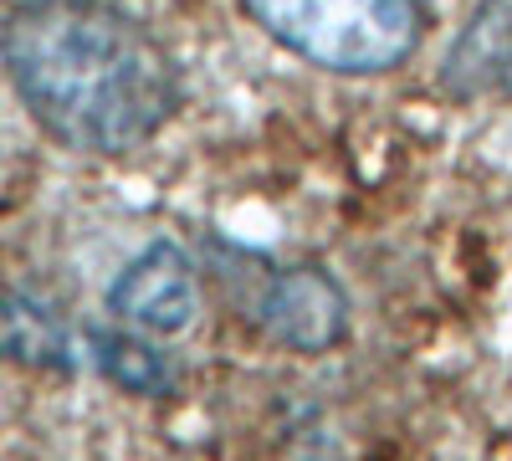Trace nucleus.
Segmentation results:
<instances>
[{
  "mask_svg": "<svg viewBox=\"0 0 512 461\" xmlns=\"http://www.w3.org/2000/svg\"><path fill=\"white\" fill-rule=\"evenodd\" d=\"M251 323L297 354H323L349 333V298L323 267H277L251 303Z\"/></svg>",
  "mask_w": 512,
  "mask_h": 461,
  "instance_id": "3",
  "label": "nucleus"
},
{
  "mask_svg": "<svg viewBox=\"0 0 512 461\" xmlns=\"http://www.w3.org/2000/svg\"><path fill=\"white\" fill-rule=\"evenodd\" d=\"M441 88L466 103H512V0H482L441 62Z\"/></svg>",
  "mask_w": 512,
  "mask_h": 461,
  "instance_id": "5",
  "label": "nucleus"
},
{
  "mask_svg": "<svg viewBox=\"0 0 512 461\" xmlns=\"http://www.w3.org/2000/svg\"><path fill=\"white\" fill-rule=\"evenodd\" d=\"M287 52L328 72H390L420 41V0H241Z\"/></svg>",
  "mask_w": 512,
  "mask_h": 461,
  "instance_id": "2",
  "label": "nucleus"
},
{
  "mask_svg": "<svg viewBox=\"0 0 512 461\" xmlns=\"http://www.w3.org/2000/svg\"><path fill=\"white\" fill-rule=\"evenodd\" d=\"M0 57L31 118L88 154L139 149L180 108L175 57L108 0H21L0 26Z\"/></svg>",
  "mask_w": 512,
  "mask_h": 461,
  "instance_id": "1",
  "label": "nucleus"
},
{
  "mask_svg": "<svg viewBox=\"0 0 512 461\" xmlns=\"http://www.w3.org/2000/svg\"><path fill=\"white\" fill-rule=\"evenodd\" d=\"M93 359L113 385L134 390V395H169L180 385V364L169 359L159 344H149L144 333H118V328H98L93 333Z\"/></svg>",
  "mask_w": 512,
  "mask_h": 461,
  "instance_id": "7",
  "label": "nucleus"
},
{
  "mask_svg": "<svg viewBox=\"0 0 512 461\" xmlns=\"http://www.w3.org/2000/svg\"><path fill=\"white\" fill-rule=\"evenodd\" d=\"M108 308L139 333L154 339H175L185 333L200 313V277L190 267V257L169 241H154L149 251H139L128 262L108 292Z\"/></svg>",
  "mask_w": 512,
  "mask_h": 461,
  "instance_id": "4",
  "label": "nucleus"
},
{
  "mask_svg": "<svg viewBox=\"0 0 512 461\" xmlns=\"http://www.w3.org/2000/svg\"><path fill=\"white\" fill-rule=\"evenodd\" d=\"M0 359L26 369H72V333L47 303L6 292L0 298Z\"/></svg>",
  "mask_w": 512,
  "mask_h": 461,
  "instance_id": "6",
  "label": "nucleus"
}]
</instances>
